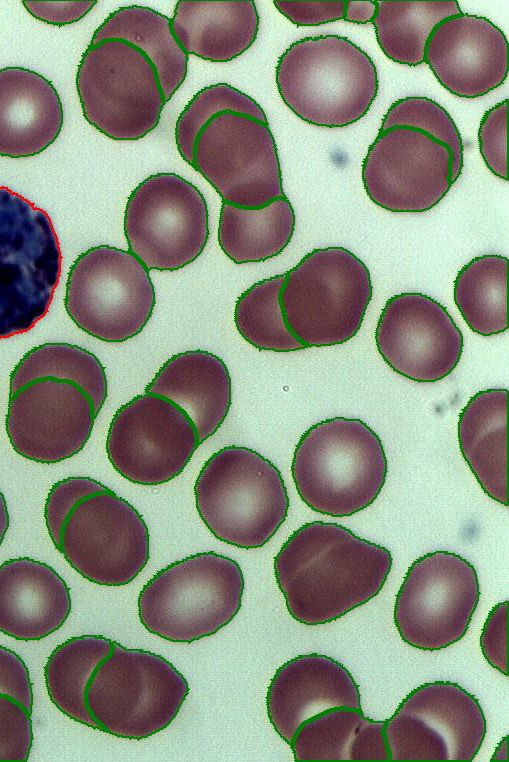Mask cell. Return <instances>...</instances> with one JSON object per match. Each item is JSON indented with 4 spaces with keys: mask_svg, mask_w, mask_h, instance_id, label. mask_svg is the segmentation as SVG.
<instances>
[{
    "mask_svg": "<svg viewBox=\"0 0 509 762\" xmlns=\"http://www.w3.org/2000/svg\"><path fill=\"white\" fill-rule=\"evenodd\" d=\"M9 381L5 427L17 454L53 464L84 448L108 392L105 368L93 353L44 343L21 358Z\"/></svg>",
    "mask_w": 509,
    "mask_h": 762,
    "instance_id": "6da1fadb",
    "label": "cell"
},
{
    "mask_svg": "<svg viewBox=\"0 0 509 762\" xmlns=\"http://www.w3.org/2000/svg\"><path fill=\"white\" fill-rule=\"evenodd\" d=\"M391 552L350 529L313 521L294 531L274 558V575L289 614L305 625L335 621L382 590Z\"/></svg>",
    "mask_w": 509,
    "mask_h": 762,
    "instance_id": "7a4b0ae2",
    "label": "cell"
},
{
    "mask_svg": "<svg viewBox=\"0 0 509 762\" xmlns=\"http://www.w3.org/2000/svg\"><path fill=\"white\" fill-rule=\"evenodd\" d=\"M301 500L313 511L349 517L382 490L387 459L379 436L357 418L320 421L300 437L291 464Z\"/></svg>",
    "mask_w": 509,
    "mask_h": 762,
    "instance_id": "3957f363",
    "label": "cell"
},
{
    "mask_svg": "<svg viewBox=\"0 0 509 762\" xmlns=\"http://www.w3.org/2000/svg\"><path fill=\"white\" fill-rule=\"evenodd\" d=\"M197 512L220 541L240 549L264 546L290 506L280 470L257 451L229 445L213 453L194 485Z\"/></svg>",
    "mask_w": 509,
    "mask_h": 762,
    "instance_id": "277c9868",
    "label": "cell"
},
{
    "mask_svg": "<svg viewBox=\"0 0 509 762\" xmlns=\"http://www.w3.org/2000/svg\"><path fill=\"white\" fill-rule=\"evenodd\" d=\"M276 84L288 108L303 121L344 127L360 120L378 93L371 57L339 35L305 37L292 43L276 66Z\"/></svg>",
    "mask_w": 509,
    "mask_h": 762,
    "instance_id": "5b68a950",
    "label": "cell"
},
{
    "mask_svg": "<svg viewBox=\"0 0 509 762\" xmlns=\"http://www.w3.org/2000/svg\"><path fill=\"white\" fill-rule=\"evenodd\" d=\"M245 587L239 564L208 551L159 570L141 589L138 615L150 633L175 643L209 637L241 608Z\"/></svg>",
    "mask_w": 509,
    "mask_h": 762,
    "instance_id": "8992f818",
    "label": "cell"
},
{
    "mask_svg": "<svg viewBox=\"0 0 509 762\" xmlns=\"http://www.w3.org/2000/svg\"><path fill=\"white\" fill-rule=\"evenodd\" d=\"M373 287L367 266L344 247L317 248L285 273L280 305L304 348L342 344L361 328Z\"/></svg>",
    "mask_w": 509,
    "mask_h": 762,
    "instance_id": "52a82bcc",
    "label": "cell"
},
{
    "mask_svg": "<svg viewBox=\"0 0 509 762\" xmlns=\"http://www.w3.org/2000/svg\"><path fill=\"white\" fill-rule=\"evenodd\" d=\"M188 694L187 680L163 656L113 641L88 682L85 705L98 730L142 740L168 727Z\"/></svg>",
    "mask_w": 509,
    "mask_h": 762,
    "instance_id": "ba28073f",
    "label": "cell"
},
{
    "mask_svg": "<svg viewBox=\"0 0 509 762\" xmlns=\"http://www.w3.org/2000/svg\"><path fill=\"white\" fill-rule=\"evenodd\" d=\"M61 266L49 215L0 186V339L29 331L47 314Z\"/></svg>",
    "mask_w": 509,
    "mask_h": 762,
    "instance_id": "9c48e42d",
    "label": "cell"
},
{
    "mask_svg": "<svg viewBox=\"0 0 509 762\" xmlns=\"http://www.w3.org/2000/svg\"><path fill=\"white\" fill-rule=\"evenodd\" d=\"M76 88L87 122L116 141H136L150 133L166 103L150 59L120 39L88 46Z\"/></svg>",
    "mask_w": 509,
    "mask_h": 762,
    "instance_id": "30bf717a",
    "label": "cell"
},
{
    "mask_svg": "<svg viewBox=\"0 0 509 762\" xmlns=\"http://www.w3.org/2000/svg\"><path fill=\"white\" fill-rule=\"evenodd\" d=\"M149 270L131 252L91 247L70 267L64 306L85 333L104 342L127 341L144 329L155 307Z\"/></svg>",
    "mask_w": 509,
    "mask_h": 762,
    "instance_id": "8fae6325",
    "label": "cell"
},
{
    "mask_svg": "<svg viewBox=\"0 0 509 762\" xmlns=\"http://www.w3.org/2000/svg\"><path fill=\"white\" fill-rule=\"evenodd\" d=\"M124 235L128 251L148 270L182 269L195 261L207 244L206 200L178 174L150 175L127 200Z\"/></svg>",
    "mask_w": 509,
    "mask_h": 762,
    "instance_id": "7c38bea8",
    "label": "cell"
},
{
    "mask_svg": "<svg viewBox=\"0 0 509 762\" xmlns=\"http://www.w3.org/2000/svg\"><path fill=\"white\" fill-rule=\"evenodd\" d=\"M480 599L474 566L449 551L415 560L396 595L393 619L408 645L438 651L464 637Z\"/></svg>",
    "mask_w": 509,
    "mask_h": 762,
    "instance_id": "4fadbf2b",
    "label": "cell"
},
{
    "mask_svg": "<svg viewBox=\"0 0 509 762\" xmlns=\"http://www.w3.org/2000/svg\"><path fill=\"white\" fill-rule=\"evenodd\" d=\"M55 547L88 581L117 587L132 582L147 565L150 535L137 509L107 487L72 507Z\"/></svg>",
    "mask_w": 509,
    "mask_h": 762,
    "instance_id": "5bb4252c",
    "label": "cell"
},
{
    "mask_svg": "<svg viewBox=\"0 0 509 762\" xmlns=\"http://www.w3.org/2000/svg\"><path fill=\"white\" fill-rule=\"evenodd\" d=\"M191 166L222 203L260 209L286 196L269 124L245 114L225 111L210 119L196 138Z\"/></svg>",
    "mask_w": 509,
    "mask_h": 762,
    "instance_id": "9a60e30c",
    "label": "cell"
},
{
    "mask_svg": "<svg viewBox=\"0 0 509 762\" xmlns=\"http://www.w3.org/2000/svg\"><path fill=\"white\" fill-rule=\"evenodd\" d=\"M391 761H472L486 734L479 701L450 681L412 690L385 722Z\"/></svg>",
    "mask_w": 509,
    "mask_h": 762,
    "instance_id": "2e32d148",
    "label": "cell"
},
{
    "mask_svg": "<svg viewBox=\"0 0 509 762\" xmlns=\"http://www.w3.org/2000/svg\"><path fill=\"white\" fill-rule=\"evenodd\" d=\"M199 445L197 428L182 408L161 395L144 392L115 412L106 453L126 480L157 486L180 475Z\"/></svg>",
    "mask_w": 509,
    "mask_h": 762,
    "instance_id": "e0dca14e",
    "label": "cell"
},
{
    "mask_svg": "<svg viewBox=\"0 0 509 762\" xmlns=\"http://www.w3.org/2000/svg\"><path fill=\"white\" fill-rule=\"evenodd\" d=\"M361 177L377 206L393 213H423L454 183L451 152L424 131L392 126L379 130L369 146Z\"/></svg>",
    "mask_w": 509,
    "mask_h": 762,
    "instance_id": "ac0fdd59",
    "label": "cell"
},
{
    "mask_svg": "<svg viewBox=\"0 0 509 762\" xmlns=\"http://www.w3.org/2000/svg\"><path fill=\"white\" fill-rule=\"evenodd\" d=\"M379 354L399 375L436 382L458 365L463 335L447 309L432 297L405 292L389 298L377 322Z\"/></svg>",
    "mask_w": 509,
    "mask_h": 762,
    "instance_id": "d6986e66",
    "label": "cell"
},
{
    "mask_svg": "<svg viewBox=\"0 0 509 762\" xmlns=\"http://www.w3.org/2000/svg\"><path fill=\"white\" fill-rule=\"evenodd\" d=\"M424 62L447 91L477 98L506 80L508 41L488 18L462 12L434 28L425 46Z\"/></svg>",
    "mask_w": 509,
    "mask_h": 762,
    "instance_id": "ffe728a7",
    "label": "cell"
},
{
    "mask_svg": "<svg viewBox=\"0 0 509 762\" xmlns=\"http://www.w3.org/2000/svg\"><path fill=\"white\" fill-rule=\"evenodd\" d=\"M341 706L361 708L359 687L345 666L318 653L285 662L266 695L269 721L287 744L304 721Z\"/></svg>",
    "mask_w": 509,
    "mask_h": 762,
    "instance_id": "44dd1931",
    "label": "cell"
},
{
    "mask_svg": "<svg viewBox=\"0 0 509 762\" xmlns=\"http://www.w3.org/2000/svg\"><path fill=\"white\" fill-rule=\"evenodd\" d=\"M70 612V590L51 566L29 557L0 565V632L40 640L58 630Z\"/></svg>",
    "mask_w": 509,
    "mask_h": 762,
    "instance_id": "7402d4cb",
    "label": "cell"
},
{
    "mask_svg": "<svg viewBox=\"0 0 509 762\" xmlns=\"http://www.w3.org/2000/svg\"><path fill=\"white\" fill-rule=\"evenodd\" d=\"M63 106L47 78L23 67L0 69V156L40 154L59 136Z\"/></svg>",
    "mask_w": 509,
    "mask_h": 762,
    "instance_id": "603a6c76",
    "label": "cell"
},
{
    "mask_svg": "<svg viewBox=\"0 0 509 762\" xmlns=\"http://www.w3.org/2000/svg\"><path fill=\"white\" fill-rule=\"evenodd\" d=\"M144 391L168 398L182 408L195 424L200 444L221 427L232 402L226 364L219 356L199 349L170 357Z\"/></svg>",
    "mask_w": 509,
    "mask_h": 762,
    "instance_id": "cb8c5ba5",
    "label": "cell"
},
{
    "mask_svg": "<svg viewBox=\"0 0 509 762\" xmlns=\"http://www.w3.org/2000/svg\"><path fill=\"white\" fill-rule=\"evenodd\" d=\"M170 21L182 50L210 62H229L243 54L259 29L252 0H181Z\"/></svg>",
    "mask_w": 509,
    "mask_h": 762,
    "instance_id": "d4e9b609",
    "label": "cell"
},
{
    "mask_svg": "<svg viewBox=\"0 0 509 762\" xmlns=\"http://www.w3.org/2000/svg\"><path fill=\"white\" fill-rule=\"evenodd\" d=\"M507 389L477 392L462 409L457 436L461 453L484 492L508 506Z\"/></svg>",
    "mask_w": 509,
    "mask_h": 762,
    "instance_id": "484cf974",
    "label": "cell"
},
{
    "mask_svg": "<svg viewBox=\"0 0 509 762\" xmlns=\"http://www.w3.org/2000/svg\"><path fill=\"white\" fill-rule=\"evenodd\" d=\"M385 722L366 717L361 708L335 707L304 721L289 745L299 762L389 760Z\"/></svg>",
    "mask_w": 509,
    "mask_h": 762,
    "instance_id": "4316f807",
    "label": "cell"
},
{
    "mask_svg": "<svg viewBox=\"0 0 509 762\" xmlns=\"http://www.w3.org/2000/svg\"><path fill=\"white\" fill-rule=\"evenodd\" d=\"M106 39L124 40L150 59L157 71L165 102L184 82L188 55L176 40L167 16L139 5L120 7L95 30L90 45Z\"/></svg>",
    "mask_w": 509,
    "mask_h": 762,
    "instance_id": "83f0119b",
    "label": "cell"
},
{
    "mask_svg": "<svg viewBox=\"0 0 509 762\" xmlns=\"http://www.w3.org/2000/svg\"><path fill=\"white\" fill-rule=\"evenodd\" d=\"M295 213L281 197L260 209H242L222 203L218 242L236 264L263 262L279 255L290 243Z\"/></svg>",
    "mask_w": 509,
    "mask_h": 762,
    "instance_id": "f1b7e54d",
    "label": "cell"
},
{
    "mask_svg": "<svg viewBox=\"0 0 509 762\" xmlns=\"http://www.w3.org/2000/svg\"><path fill=\"white\" fill-rule=\"evenodd\" d=\"M461 13L455 0H381L371 23L386 57L417 66L424 62L425 46L434 28Z\"/></svg>",
    "mask_w": 509,
    "mask_h": 762,
    "instance_id": "f546056e",
    "label": "cell"
},
{
    "mask_svg": "<svg viewBox=\"0 0 509 762\" xmlns=\"http://www.w3.org/2000/svg\"><path fill=\"white\" fill-rule=\"evenodd\" d=\"M112 645L113 640L101 635L72 637L52 651L44 667L52 703L70 719L93 729L97 727L86 709L85 691Z\"/></svg>",
    "mask_w": 509,
    "mask_h": 762,
    "instance_id": "4dcf8cb0",
    "label": "cell"
},
{
    "mask_svg": "<svg viewBox=\"0 0 509 762\" xmlns=\"http://www.w3.org/2000/svg\"><path fill=\"white\" fill-rule=\"evenodd\" d=\"M508 258L477 256L464 265L454 281V302L468 327L482 336L508 330Z\"/></svg>",
    "mask_w": 509,
    "mask_h": 762,
    "instance_id": "1f68e13d",
    "label": "cell"
},
{
    "mask_svg": "<svg viewBox=\"0 0 509 762\" xmlns=\"http://www.w3.org/2000/svg\"><path fill=\"white\" fill-rule=\"evenodd\" d=\"M285 274L256 282L237 299L234 322L240 335L259 350L291 352L305 349L288 330L280 305Z\"/></svg>",
    "mask_w": 509,
    "mask_h": 762,
    "instance_id": "d6a6232c",
    "label": "cell"
},
{
    "mask_svg": "<svg viewBox=\"0 0 509 762\" xmlns=\"http://www.w3.org/2000/svg\"><path fill=\"white\" fill-rule=\"evenodd\" d=\"M225 111L245 114L268 124L261 106L235 87L218 83L201 89L185 106L175 125L177 149L189 165L193 160L194 144L199 132L210 119Z\"/></svg>",
    "mask_w": 509,
    "mask_h": 762,
    "instance_id": "836d02e7",
    "label": "cell"
},
{
    "mask_svg": "<svg viewBox=\"0 0 509 762\" xmlns=\"http://www.w3.org/2000/svg\"><path fill=\"white\" fill-rule=\"evenodd\" d=\"M396 125L419 129L446 145L452 156V179L457 181L463 168L464 146L454 120L440 104L423 96L399 99L387 110L379 130Z\"/></svg>",
    "mask_w": 509,
    "mask_h": 762,
    "instance_id": "e575fe53",
    "label": "cell"
},
{
    "mask_svg": "<svg viewBox=\"0 0 509 762\" xmlns=\"http://www.w3.org/2000/svg\"><path fill=\"white\" fill-rule=\"evenodd\" d=\"M32 713L0 693V761L25 762L33 744Z\"/></svg>",
    "mask_w": 509,
    "mask_h": 762,
    "instance_id": "d590c367",
    "label": "cell"
},
{
    "mask_svg": "<svg viewBox=\"0 0 509 762\" xmlns=\"http://www.w3.org/2000/svg\"><path fill=\"white\" fill-rule=\"evenodd\" d=\"M509 100L487 110L480 122L478 141L481 156L489 170L508 181L507 134Z\"/></svg>",
    "mask_w": 509,
    "mask_h": 762,
    "instance_id": "8d00e7d4",
    "label": "cell"
},
{
    "mask_svg": "<svg viewBox=\"0 0 509 762\" xmlns=\"http://www.w3.org/2000/svg\"><path fill=\"white\" fill-rule=\"evenodd\" d=\"M107 486L90 477H68L50 489L44 508L49 536L56 546L62 525L72 507L83 497L106 489Z\"/></svg>",
    "mask_w": 509,
    "mask_h": 762,
    "instance_id": "74e56055",
    "label": "cell"
},
{
    "mask_svg": "<svg viewBox=\"0 0 509 762\" xmlns=\"http://www.w3.org/2000/svg\"><path fill=\"white\" fill-rule=\"evenodd\" d=\"M504 601L490 611L480 636V647L486 661L508 677V606Z\"/></svg>",
    "mask_w": 509,
    "mask_h": 762,
    "instance_id": "f35d334b",
    "label": "cell"
},
{
    "mask_svg": "<svg viewBox=\"0 0 509 762\" xmlns=\"http://www.w3.org/2000/svg\"><path fill=\"white\" fill-rule=\"evenodd\" d=\"M277 10L296 26H318L343 20L344 0H277Z\"/></svg>",
    "mask_w": 509,
    "mask_h": 762,
    "instance_id": "ab89813d",
    "label": "cell"
},
{
    "mask_svg": "<svg viewBox=\"0 0 509 762\" xmlns=\"http://www.w3.org/2000/svg\"><path fill=\"white\" fill-rule=\"evenodd\" d=\"M0 693L13 697L32 713L33 691L29 670L17 653L1 645Z\"/></svg>",
    "mask_w": 509,
    "mask_h": 762,
    "instance_id": "60d3db41",
    "label": "cell"
},
{
    "mask_svg": "<svg viewBox=\"0 0 509 762\" xmlns=\"http://www.w3.org/2000/svg\"><path fill=\"white\" fill-rule=\"evenodd\" d=\"M26 10L36 19L64 26L81 20L97 3L96 0L85 1H23Z\"/></svg>",
    "mask_w": 509,
    "mask_h": 762,
    "instance_id": "b9f144b4",
    "label": "cell"
},
{
    "mask_svg": "<svg viewBox=\"0 0 509 762\" xmlns=\"http://www.w3.org/2000/svg\"><path fill=\"white\" fill-rule=\"evenodd\" d=\"M377 11V1H346L343 20L356 24L372 22Z\"/></svg>",
    "mask_w": 509,
    "mask_h": 762,
    "instance_id": "7bdbcfd3",
    "label": "cell"
},
{
    "mask_svg": "<svg viewBox=\"0 0 509 762\" xmlns=\"http://www.w3.org/2000/svg\"><path fill=\"white\" fill-rule=\"evenodd\" d=\"M9 524H10V517H9L6 499L3 493L0 491V546L9 528Z\"/></svg>",
    "mask_w": 509,
    "mask_h": 762,
    "instance_id": "ee69618b",
    "label": "cell"
}]
</instances>
